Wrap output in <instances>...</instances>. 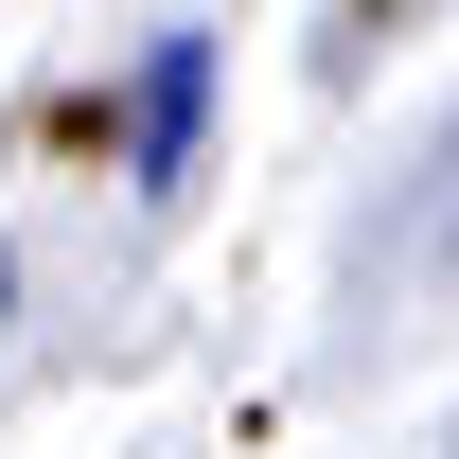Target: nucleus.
I'll list each match as a JSON object with an SVG mask.
<instances>
[{
    "label": "nucleus",
    "mask_w": 459,
    "mask_h": 459,
    "mask_svg": "<svg viewBox=\"0 0 459 459\" xmlns=\"http://www.w3.org/2000/svg\"><path fill=\"white\" fill-rule=\"evenodd\" d=\"M212 89H230V36L160 18V36H142V71L107 89V142H124V177H142V195H177V177H195V142H212Z\"/></svg>",
    "instance_id": "f257e3e1"
},
{
    "label": "nucleus",
    "mask_w": 459,
    "mask_h": 459,
    "mask_svg": "<svg viewBox=\"0 0 459 459\" xmlns=\"http://www.w3.org/2000/svg\"><path fill=\"white\" fill-rule=\"evenodd\" d=\"M0 300H18V247H0Z\"/></svg>",
    "instance_id": "f03ea898"
}]
</instances>
